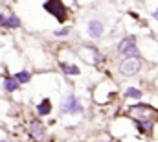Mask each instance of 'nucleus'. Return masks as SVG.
I'll return each mask as SVG.
<instances>
[{
	"instance_id": "nucleus-14",
	"label": "nucleus",
	"mask_w": 158,
	"mask_h": 142,
	"mask_svg": "<svg viewBox=\"0 0 158 142\" xmlns=\"http://www.w3.org/2000/svg\"><path fill=\"white\" fill-rule=\"evenodd\" d=\"M68 33H70V28H66V26H64V28H59V30L53 32V35L55 37H66Z\"/></svg>"
},
{
	"instance_id": "nucleus-13",
	"label": "nucleus",
	"mask_w": 158,
	"mask_h": 142,
	"mask_svg": "<svg viewBox=\"0 0 158 142\" xmlns=\"http://www.w3.org/2000/svg\"><path fill=\"white\" fill-rule=\"evenodd\" d=\"M125 96L134 98V100H140V98H142V91H140V89H136V87H129V89H127V92H125Z\"/></svg>"
},
{
	"instance_id": "nucleus-9",
	"label": "nucleus",
	"mask_w": 158,
	"mask_h": 142,
	"mask_svg": "<svg viewBox=\"0 0 158 142\" xmlns=\"http://www.w3.org/2000/svg\"><path fill=\"white\" fill-rule=\"evenodd\" d=\"M37 113H39V116H46V114L52 113V102H50V98H44L37 105Z\"/></svg>"
},
{
	"instance_id": "nucleus-8",
	"label": "nucleus",
	"mask_w": 158,
	"mask_h": 142,
	"mask_svg": "<svg viewBox=\"0 0 158 142\" xmlns=\"http://www.w3.org/2000/svg\"><path fill=\"white\" fill-rule=\"evenodd\" d=\"M30 131H31L33 139H37V140H42V139L46 137V131H44V127H42V124H40L39 120H33V122H31Z\"/></svg>"
},
{
	"instance_id": "nucleus-10",
	"label": "nucleus",
	"mask_w": 158,
	"mask_h": 142,
	"mask_svg": "<svg viewBox=\"0 0 158 142\" xmlns=\"http://www.w3.org/2000/svg\"><path fill=\"white\" fill-rule=\"evenodd\" d=\"M4 89H6V92H15V91L19 89L17 79H15L13 76H6V78H4Z\"/></svg>"
},
{
	"instance_id": "nucleus-3",
	"label": "nucleus",
	"mask_w": 158,
	"mask_h": 142,
	"mask_svg": "<svg viewBox=\"0 0 158 142\" xmlns=\"http://www.w3.org/2000/svg\"><path fill=\"white\" fill-rule=\"evenodd\" d=\"M142 70V61L140 57H125L121 63H119V72L127 78H132L136 76L138 72Z\"/></svg>"
},
{
	"instance_id": "nucleus-15",
	"label": "nucleus",
	"mask_w": 158,
	"mask_h": 142,
	"mask_svg": "<svg viewBox=\"0 0 158 142\" xmlns=\"http://www.w3.org/2000/svg\"><path fill=\"white\" fill-rule=\"evenodd\" d=\"M153 17H155V19L158 20V9H155V13H153Z\"/></svg>"
},
{
	"instance_id": "nucleus-1",
	"label": "nucleus",
	"mask_w": 158,
	"mask_h": 142,
	"mask_svg": "<svg viewBox=\"0 0 158 142\" xmlns=\"http://www.w3.org/2000/svg\"><path fill=\"white\" fill-rule=\"evenodd\" d=\"M153 111L155 109L151 105H147V104H134V105L129 107L127 113L134 118V124H136V127L142 133H151L153 131V126H155V120H156V118L151 116Z\"/></svg>"
},
{
	"instance_id": "nucleus-5",
	"label": "nucleus",
	"mask_w": 158,
	"mask_h": 142,
	"mask_svg": "<svg viewBox=\"0 0 158 142\" xmlns=\"http://www.w3.org/2000/svg\"><path fill=\"white\" fill-rule=\"evenodd\" d=\"M63 113H68V114H79V113H83V105H81V102H79V98L76 94H68L64 100H63Z\"/></svg>"
},
{
	"instance_id": "nucleus-6",
	"label": "nucleus",
	"mask_w": 158,
	"mask_h": 142,
	"mask_svg": "<svg viewBox=\"0 0 158 142\" xmlns=\"http://www.w3.org/2000/svg\"><path fill=\"white\" fill-rule=\"evenodd\" d=\"M103 32H105V26H103V22H101V20L92 19V20L88 22V28H86L88 37H92V39H99V37L103 35Z\"/></svg>"
},
{
	"instance_id": "nucleus-12",
	"label": "nucleus",
	"mask_w": 158,
	"mask_h": 142,
	"mask_svg": "<svg viewBox=\"0 0 158 142\" xmlns=\"http://www.w3.org/2000/svg\"><path fill=\"white\" fill-rule=\"evenodd\" d=\"M13 78H15V79H17V83L20 85V83H28V81L31 79V74H30L28 70H20V72H17Z\"/></svg>"
},
{
	"instance_id": "nucleus-7",
	"label": "nucleus",
	"mask_w": 158,
	"mask_h": 142,
	"mask_svg": "<svg viewBox=\"0 0 158 142\" xmlns=\"http://www.w3.org/2000/svg\"><path fill=\"white\" fill-rule=\"evenodd\" d=\"M0 24L9 28V30H17V28H20V19L17 15H7L6 17L4 13H0Z\"/></svg>"
},
{
	"instance_id": "nucleus-11",
	"label": "nucleus",
	"mask_w": 158,
	"mask_h": 142,
	"mask_svg": "<svg viewBox=\"0 0 158 142\" xmlns=\"http://www.w3.org/2000/svg\"><path fill=\"white\" fill-rule=\"evenodd\" d=\"M59 69L64 72V74H72V76H77V74H79V67H76V65H68V63H59Z\"/></svg>"
},
{
	"instance_id": "nucleus-16",
	"label": "nucleus",
	"mask_w": 158,
	"mask_h": 142,
	"mask_svg": "<svg viewBox=\"0 0 158 142\" xmlns=\"http://www.w3.org/2000/svg\"><path fill=\"white\" fill-rule=\"evenodd\" d=\"M0 142H6V140H0Z\"/></svg>"
},
{
	"instance_id": "nucleus-2",
	"label": "nucleus",
	"mask_w": 158,
	"mask_h": 142,
	"mask_svg": "<svg viewBox=\"0 0 158 142\" xmlns=\"http://www.w3.org/2000/svg\"><path fill=\"white\" fill-rule=\"evenodd\" d=\"M42 7H44L46 13H50L52 17H55L59 22H64L68 19V11H66L63 0H46L42 4Z\"/></svg>"
},
{
	"instance_id": "nucleus-4",
	"label": "nucleus",
	"mask_w": 158,
	"mask_h": 142,
	"mask_svg": "<svg viewBox=\"0 0 158 142\" xmlns=\"http://www.w3.org/2000/svg\"><path fill=\"white\" fill-rule=\"evenodd\" d=\"M118 52L125 57H140L138 55V46H136V39L134 37H125L121 39L118 44Z\"/></svg>"
}]
</instances>
